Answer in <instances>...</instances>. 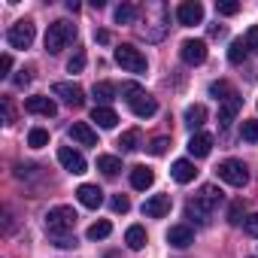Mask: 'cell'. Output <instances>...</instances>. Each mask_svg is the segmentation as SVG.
<instances>
[{"label":"cell","mask_w":258,"mask_h":258,"mask_svg":"<svg viewBox=\"0 0 258 258\" xmlns=\"http://www.w3.org/2000/svg\"><path fill=\"white\" fill-rule=\"evenodd\" d=\"M76 225V210L73 207H52L46 213V231L52 237H67Z\"/></svg>","instance_id":"6da1fadb"},{"label":"cell","mask_w":258,"mask_h":258,"mask_svg":"<svg viewBox=\"0 0 258 258\" xmlns=\"http://www.w3.org/2000/svg\"><path fill=\"white\" fill-rule=\"evenodd\" d=\"M91 121H97L100 127H106V131H109V127H115L118 115H115L109 106H94V109H91Z\"/></svg>","instance_id":"603a6c76"},{"label":"cell","mask_w":258,"mask_h":258,"mask_svg":"<svg viewBox=\"0 0 258 258\" xmlns=\"http://www.w3.org/2000/svg\"><path fill=\"white\" fill-rule=\"evenodd\" d=\"M243 228H246V234H249V237H258V213L246 216V219H243Z\"/></svg>","instance_id":"f35d334b"},{"label":"cell","mask_w":258,"mask_h":258,"mask_svg":"<svg viewBox=\"0 0 258 258\" xmlns=\"http://www.w3.org/2000/svg\"><path fill=\"white\" fill-rule=\"evenodd\" d=\"M67 134H70V140L79 143V146H97V134H94V127H91L88 121H73V124L67 127Z\"/></svg>","instance_id":"52a82bcc"},{"label":"cell","mask_w":258,"mask_h":258,"mask_svg":"<svg viewBox=\"0 0 258 258\" xmlns=\"http://www.w3.org/2000/svg\"><path fill=\"white\" fill-rule=\"evenodd\" d=\"M124 243H127V249H143L146 246V231L140 228V225H131V228H127V234H124Z\"/></svg>","instance_id":"d4e9b609"},{"label":"cell","mask_w":258,"mask_h":258,"mask_svg":"<svg viewBox=\"0 0 258 258\" xmlns=\"http://www.w3.org/2000/svg\"><path fill=\"white\" fill-rule=\"evenodd\" d=\"M210 149H213V137L204 134V131H198V134L188 140V155H191V158H207Z\"/></svg>","instance_id":"9a60e30c"},{"label":"cell","mask_w":258,"mask_h":258,"mask_svg":"<svg viewBox=\"0 0 258 258\" xmlns=\"http://www.w3.org/2000/svg\"><path fill=\"white\" fill-rule=\"evenodd\" d=\"M240 106H243V100H240L237 94H234V97H228V100L219 106V124H222V127H228V124L234 121V115L240 112Z\"/></svg>","instance_id":"e0dca14e"},{"label":"cell","mask_w":258,"mask_h":258,"mask_svg":"<svg viewBox=\"0 0 258 258\" xmlns=\"http://www.w3.org/2000/svg\"><path fill=\"white\" fill-rule=\"evenodd\" d=\"M182 118H185V124L191 127V131H198V127L207 121V106H204V103H191V106L185 109V115H182Z\"/></svg>","instance_id":"44dd1931"},{"label":"cell","mask_w":258,"mask_h":258,"mask_svg":"<svg viewBox=\"0 0 258 258\" xmlns=\"http://www.w3.org/2000/svg\"><path fill=\"white\" fill-rule=\"evenodd\" d=\"M179 58H182L185 64H191V67L204 64V61H207V43H204V40H185V43L179 46Z\"/></svg>","instance_id":"8992f818"},{"label":"cell","mask_w":258,"mask_h":258,"mask_svg":"<svg viewBox=\"0 0 258 258\" xmlns=\"http://www.w3.org/2000/svg\"><path fill=\"white\" fill-rule=\"evenodd\" d=\"M25 109H28V112H34V115H46V118H52V115L58 112L55 100H52V97H43V94L28 97V100H25Z\"/></svg>","instance_id":"8fae6325"},{"label":"cell","mask_w":258,"mask_h":258,"mask_svg":"<svg viewBox=\"0 0 258 258\" xmlns=\"http://www.w3.org/2000/svg\"><path fill=\"white\" fill-rule=\"evenodd\" d=\"M109 207H112V213H127V210H131V201H127L124 195H115L109 201Z\"/></svg>","instance_id":"d590c367"},{"label":"cell","mask_w":258,"mask_h":258,"mask_svg":"<svg viewBox=\"0 0 258 258\" xmlns=\"http://www.w3.org/2000/svg\"><path fill=\"white\" fill-rule=\"evenodd\" d=\"M76 240L73 237H55V246H61V249H67V246H73Z\"/></svg>","instance_id":"ee69618b"},{"label":"cell","mask_w":258,"mask_h":258,"mask_svg":"<svg viewBox=\"0 0 258 258\" xmlns=\"http://www.w3.org/2000/svg\"><path fill=\"white\" fill-rule=\"evenodd\" d=\"M167 146H170V140H167V137H155V140L149 143V152H152V155H164V152H167Z\"/></svg>","instance_id":"74e56055"},{"label":"cell","mask_w":258,"mask_h":258,"mask_svg":"<svg viewBox=\"0 0 258 258\" xmlns=\"http://www.w3.org/2000/svg\"><path fill=\"white\" fill-rule=\"evenodd\" d=\"M97 170H100L103 176H115V173L121 170V161H118L115 155H100V158H97Z\"/></svg>","instance_id":"f1b7e54d"},{"label":"cell","mask_w":258,"mask_h":258,"mask_svg":"<svg viewBox=\"0 0 258 258\" xmlns=\"http://www.w3.org/2000/svg\"><path fill=\"white\" fill-rule=\"evenodd\" d=\"M91 94H94L97 106H106V103L115 100V85H112V82H97V85L91 88Z\"/></svg>","instance_id":"cb8c5ba5"},{"label":"cell","mask_w":258,"mask_h":258,"mask_svg":"<svg viewBox=\"0 0 258 258\" xmlns=\"http://www.w3.org/2000/svg\"><path fill=\"white\" fill-rule=\"evenodd\" d=\"M76 198H79V204L88 207V210H97V207L103 204V191H100L97 185H88V182L76 188Z\"/></svg>","instance_id":"5bb4252c"},{"label":"cell","mask_w":258,"mask_h":258,"mask_svg":"<svg viewBox=\"0 0 258 258\" xmlns=\"http://www.w3.org/2000/svg\"><path fill=\"white\" fill-rule=\"evenodd\" d=\"M58 161H61V167H64V170H70V173H76V176H79V173H85V167H88V164H85V158H82L76 149H70V146H61V149H58Z\"/></svg>","instance_id":"9c48e42d"},{"label":"cell","mask_w":258,"mask_h":258,"mask_svg":"<svg viewBox=\"0 0 258 258\" xmlns=\"http://www.w3.org/2000/svg\"><path fill=\"white\" fill-rule=\"evenodd\" d=\"M243 140L246 143H258V121H243Z\"/></svg>","instance_id":"836d02e7"},{"label":"cell","mask_w":258,"mask_h":258,"mask_svg":"<svg viewBox=\"0 0 258 258\" xmlns=\"http://www.w3.org/2000/svg\"><path fill=\"white\" fill-rule=\"evenodd\" d=\"M76 40V25H70V22H52L49 25V31H46V52L49 55H58L67 43H73Z\"/></svg>","instance_id":"7a4b0ae2"},{"label":"cell","mask_w":258,"mask_h":258,"mask_svg":"<svg viewBox=\"0 0 258 258\" xmlns=\"http://www.w3.org/2000/svg\"><path fill=\"white\" fill-rule=\"evenodd\" d=\"M115 64H121V70H127V73H146V58H143V52L140 49H134V46H115Z\"/></svg>","instance_id":"3957f363"},{"label":"cell","mask_w":258,"mask_h":258,"mask_svg":"<svg viewBox=\"0 0 258 258\" xmlns=\"http://www.w3.org/2000/svg\"><path fill=\"white\" fill-rule=\"evenodd\" d=\"M7 43L13 49H28L34 43V22H16L10 31H7Z\"/></svg>","instance_id":"5b68a950"},{"label":"cell","mask_w":258,"mask_h":258,"mask_svg":"<svg viewBox=\"0 0 258 258\" xmlns=\"http://www.w3.org/2000/svg\"><path fill=\"white\" fill-rule=\"evenodd\" d=\"M185 216H188V219H195L198 225H207L213 213H210V210H207V207H204V204H201L198 198H191V201L185 204Z\"/></svg>","instance_id":"7402d4cb"},{"label":"cell","mask_w":258,"mask_h":258,"mask_svg":"<svg viewBox=\"0 0 258 258\" xmlns=\"http://www.w3.org/2000/svg\"><path fill=\"white\" fill-rule=\"evenodd\" d=\"M243 40H246V46H249V52H255V55H258V25H255V28H249Z\"/></svg>","instance_id":"ab89813d"},{"label":"cell","mask_w":258,"mask_h":258,"mask_svg":"<svg viewBox=\"0 0 258 258\" xmlns=\"http://www.w3.org/2000/svg\"><path fill=\"white\" fill-rule=\"evenodd\" d=\"M118 146H121V152H137V149H140V131H137V127L124 131V134L118 137Z\"/></svg>","instance_id":"4316f807"},{"label":"cell","mask_w":258,"mask_h":258,"mask_svg":"<svg viewBox=\"0 0 258 258\" xmlns=\"http://www.w3.org/2000/svg\"><path fill=\"white\" fill-rule=\"evenodd\" d=\"M195 198H198L210 213H213V210L222 204V188H219V185H204V188H201V195H195Z\"/></svg>","instance_id":"ffe728a7"},{"label":"cell","mask_w":258,"mask_h":258,"mask_svg":"<svg viewBox=\"0 0 258 258\" xmlns=\"http://www.w3.org/2000/svg\"><path fill=\"white\" fill-rule=\"evenodd\" d=\"M219 179H222V182H228V185H234V188H243V185L249 182V170H246V164H243V161L228 158V161H222V164H219Z\"/></svg>","instance_id":"277c9868"},{"label":"cell","mask_w":258,"mask_h":258,"mask_svg":"<svg viewBox=\"0 0 258 258\" xmlns=\"http://www.w3.org/2000/svg\"><path fill=\"white\" fill-rule=\"evenodd\" d=\"M109 234H112V225L109 222H94L88 228V240H106Z\"/></svg>","instance_id":"4dcf8cb0"},{"label":"cell","mask_w":258,"mask_h":258,"mask_svg":"<svg viewBox=\"0 0 258 258\" xmlns=\"http://www.w3.org/2000/svg\"><path fill=\"white\" fill-rule=\"evenodd\" d=\"M28 82H31V76H28V73H25V70H22V76H16V85H19V88H25V85H28Z\"/></svg>","instance_id":"f6af8a7d"},{"label":"cell","mask_w":258,"mask_h":258,"mask_svg":"<svg viewBox=\"0 0 258 258\" xmlns=\"http://www.w3.org/2000/svg\"><path fill=\"white\" fill-rule=\"evenodd\" d=\"M82 67H85V52H76V55L67 61V70H70V73H82Z\"/></svg>","instance_id":"8d00e7d4"},{"label":"cell","mask_w":258,"mask_h":258,"mask_svg":"<svg viewBox=\"0 0 258 258\" xmlns=\"http://www.w3.org/2000/svg\"><path fill=\"white\" fill-rule=\"evenodd\" d=\"M210 94H213L216 100H222V103H225L228 97H234V91H231L228 82H213V85H210Z\"/></svg>","instance_id":"d6a6232c"},{"label":"cell","mask_w":258,"mask_h":258,"mask_svg":"<svg viewBox=\"0 0 258 258\" xmlns=\"http://www.w3.org/2000/svg\"><path fill=\"white\" fill-rule=\"evenodd\" d=\"M131 109H134V115H140V118H152V115L158 112V103H155V97L143 94V97H137V100L131 103Z\"/></svg>","instance_id":"d6986e66"},{"label":"cell","mask_w":258,"mask_h":258,"mask_svg":"<svg viewBox=\"0 0 258 258\" xmlns=\"http://www.w3.org/2000/svg\"><path fill=\"white\" fill-rule=\"evenodd\" d=\"M152 182H155V173H152L146 164H140V167H134V170H131V185H134L137 191H146Z\"/></svg>","instance_id":"ac0fdd59"},{"label":"cell","mask_w":258,"mask_h":258,"mask_svg":"<svg viewBox=\"0 0 258 258\" xmlns=\"http://www.w3.org/2000/svg\"><path fill=\"white\" fill-rule=\"evenodd\" d=\"M49 143V131H46V127H34V131L28 134V146L31 149H43Z\"/></svg>","instance_id":"f546056e"},{"label":"cell","mask_w":258,"mask_h":258,"mask_svg":"<svg viewBox=\"0 0 258 258\" xmlns=\"http://www.w3.org/2000/svg\"><path fill=\"white\" fill-rule=\"evenodd\" d=\"M167 213H170V195H152L143 204V216H149V219H161Z\"/></svg>","instance_id":"7c38bea8"},{"label":"cell","mask_w":258,"mask_h":258,"mask_svg":"<svg viewBox=\"0 0 258 258\" xmlns=\"http://www.w3.org/2000/svg\"><path fill=\"white\" fill-rule=\"evenodd\" d=\"M52 91H55V97H61L67 106H82V100H85V91H82L76 82H58Z\"/></svg>","instance_id":"ba28073f"},{"label":"cell","mask_w":258,"mask_h":258,"mask_svg":"<svg viewBox=\"0 0 258 258\" xmlns=\"http://www.w3.org/2000/svg\"><path fill=\"white\" fill-rule=\"evenodd\" d=\"M176 19H179V25H185V28L201 25V22H204V7H201V4H195V0H188V4H179Z\"/></svg>","instance_id":"30bf717a"},{"label":"cell","mask_w":258,"mask_h":258,"mask_svg":"<svg viewBox=\"0 0 258 258\" xmlns=\"http://www.w3.org/2000/svg\"><path fill=\"white\" fill-rule=\"evenodd\" d=\"M94 37H97V43H109V34H106V31H97Z\"/></svg>","instance_id":"bcb514c9"},{"label":"cell","mask_w":258,"mask_h":258,"mask_svg":"<svg viewBox=\"0 0 258 258\" xmlns=\"http://www.w3.org/2000/svg\"><path fill=\"white\" fill-rule=\"evenodd\" d=\"M216 10H219V16H237L240 4H234V0H219V4H216Z\"/></svg>","instance_id":"e575fe53"},{"label":"cell","mask_w":258,"mask_h":258,"mask_svg":"<svg viewBox=\"0 0 258 258\" xmlns=\"http://www.w3.org/2000/svg\"><path fill=\"white\" fill-rule=\"evenodd\" d=\"M10 70H13V58L4 55V58H0V76H10Z\"/></svg>","instance_id":"7bdbcfd3"},{"label":"cell","mask_w":258,"mask_h":258,"mask_svg":"<svg viewBox=\"0 0 258 258\" xmlns=\"http://www.w3.org/2000/svg\"><path fill=\"white\" fill-rule=\"evenodd\" d=\"M170 176H173L179 185H185V182H191V179L198 176V167H195L188 158H179V161H173V167H170Z\"/></svg>","instance_id":"2e32d148"},{"label":"cell","mask_w":258,"mask_h":258,"mask_svg":"<svg viewBox=\"0 0 258 258\" xmlns=\"http://www.w3.org/2000/svg\"><path fill=\"white\" fill-rule=\"evenodd\" d=\"M167 243H170L173 249H188V246L195 243V231H191L188 225H173V228L167 231Z\"/></svg>","instance_id":"4fadbf2b"},{"label":"cell","mask_w":258,"mask_h":258,"mask_svg":"<svg viewBox=\"0 0 258 258\" xmlns=\"http://www.w3.org/2000/svg\"><path fill=\"white\" fill-rule=\"evenodd\" d=\"M0 112H4V124H13V106H10V100L0 103Z\"/></svg>","instance_id":"b9f144b4"},{"label":"cell","mask_w":258,"mask_h":258,"mask_svg":"<svg viewBox=\"0 0 258 258\" xmlns=\"http://www.w3.org/2000/svg\"><path fill=\"white\" fill-rule=\"evenodd\" d=\"M137 16H140V7H134V4H121V7L115 10V22H118V25H134Z\"/></svg>","instance_id":"484cf974"},{"label":"cell","mask_w":258,"mask_h":258,"mask_svg":"<svg viewBox=\"0 0 258 258\" xmlns=\"http://www.w3.org/2000/svg\"><path fill=\"white\" fill-rule=\"evenodd\" d=\"M106 258H118V255H115V252H109V255H106Z\"/></svg>","instance_id":"7dc6e473"},{"label":"cell","mask_w":258,"mask_h":258,"mask_svg":"<svg viewBox=\"0 0 258 258\" xmlns=\"http://www.w3.org/2000/svg\"><path fill=\"white\" fill-rule=\"evenodd\" d=\"M143 94H146V91H143L137 82H121V97H124L127 103H134V100H137V97H143Z\"/></svg>","instance_id":"1f68e13d"},{"label":"cell","mask_w":258,"mask_h":258,"mask_svg":"<svg viewBox=\"0 0 258 258\" xmlns=\"http://www.w3.org/2000/svg\"><path fill=\"white\" fill-rule=\"evenodd\" d=\"M240 216H243V204L237 201V204H231V210H228V222H231V225H240V222H243Z\"/></svg>","instance_id":"60d3db41"},{"label":"cell","mask_w":258,"mask_h":258,"mask_svg":"<svg viewBox=\"0 0 258 258\" xmlns=\"http://www.w3.org/2000/svg\"><path fill=\"white\" fill-rule=\"evenodd\" d=\"M246 58H249V46H246V40H234L231 49H228V61H231V64H243Z\"/></svg>","instance_id":"83f0119b"}]
</instances>
